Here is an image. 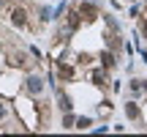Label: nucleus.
<instances>
[{
	"label": "nucleus",
	"instance_id": "1",
	"mask_svg": "<svg viewBox=\"0 0 147 137\" xmlns=\"http://www.w3.org/2000/svg\"><path fill=\"white\" fill-rule=\"evenodd\" d=\"M27 90H30V93H41V90H44V79L36 77V74L27 77Z\"/></svg>",
	"mask_w": 147,
	"mask_h": 137
},
{
	"label": "nucleus",
	"instance_id": "2",
	"mask_svg": "<svg viewBox=\"0 0 147 137\" xmlns=\"http://www.w3.org/2000/svg\"><path fill=\"white\" fill-rule=\"evenodd\" d=\"M25 11H22V8H14V11H11V22H14V25H25Z\"/></svg>",
	"mask_w": 147,
	"mask_h": 137
},
{
	"label": "nucleus",
	"instance_id": "3",
	"mask_svg": "<svg viewBox=\"0 0 147 137\" xmlns=\"http://www.w3.org/2000/svg\"><path fill=\"white\" fill-rule=\"evenodd\" d=\"M125 115L131 118V121H136V118H139V107L134 104V101H128V104H125Z\"/></svg>",
	"mask_w": 147,
	"mask_h": 137
},
{
	"label": "nucleus",
	"instance_id": "4",
	"mask_svg": "<svg viewBox=\"0 0 147 137\" xmlns=\"http://www.w3.org/2000/svg\"><path fill=\"white\" fill-rule=\"evenodd\" d=\"M57 99H60V107H63V110L68 112V110H71V99H68L65 93H57Z\"/></svg>",
	"mask_w": 147,
	"mask_h": 137
},
{
	"label": "nucleus",
	"instance_id": "5",
	"mask_svg": "<svg viewBox=\"0 0 147 137\" xmlns=\"http://www.w3.org/2000/svg\"><path fill=\"white\" fill-rule=\"evenodd\" d=\"M104 66H106V68L115 66V55H112V52H104Z\"/></svg>",
	"mask_w": 147,
	"mask_h": 137
},
{
	"label": "nucleus",
	"instance_id": "6",
	"mask_svg": "<svg viewBox=\"0 0 147 137\" xmlns=\"http://www.w3.org/2000/svg\"><path fill=\"white\" fill-rule=\"evenodd\" d=\"M104 19H106V25H109L112 30H117V27H120V25H117V19H115V16H104Z\"/></svg>",
	"mask_w": 147,
	"mask_h": 137
},
{
	"label": "nucleus",
	"instance_id": "7",
	"mask_svg": "<svg viewBox=\"0 0 147 137\" xmlns=\"http://www.w3.org/2000/svg\"><path fill=\"white\" fill-rule=\"evenodd\" d=\"M93 82H95V85H104V74L95 71V74H93Z\"/></svg>",
	"mask_w": 147,
	"mask_h": 137
},
{
	"label": "nucleus",
	"instance_id": "8",
	"mask_svg": "<svg viewBox=\"0 0 147 137\" xmlns=\"http://www.w3.org/2000/svg\"><path fill=\"white\" fill-rule=\"evenodd\" d=\"M76 126H79V129H87V126H90V118H79Z\"/></svg>",
	"mask_w": 147,
	"mask_h": 137
},
{
	"label": "nucleus",
	"instance_id": "9",
	"mask_svg": "<svg viewBox=\"0 0 147 137\" xmlns=\"http://www.w3.org/2000/svg\"><path fill=\"white\" fill-rule=\"evenodd\" d=\"M82 11H84V14H93L95 5H93V3H82Z\"/></svg>",
	"mask_w": 147,
	"mask_h": 137
},
{
	"label": "nucleus",
	"instance_id": "10",
	"mask_svg": "<svg viewBox=\"0 0 147 137\" xmlns=\"http://www.w3.org/2000/svg\"><path fill=\"white\" fill-rule=\"evenodd\" d=\"M41 19L49 22V19H52V11H49V8H41Z\"/></svg>",
	"mask_w": 147,
	"mask_h": 137
},
{
	"label": "nucleus",
	"instance_id": "11",
	"mask_svg": "<svg viewBox=\"0 0 147 137\" xmlns=\"http://www.w3.org/2000/svg\"><path fill=\"white\" fill-rule=\"evenodd\" d=\"M57 74H63V77H71V68H68V66H60V68H57Z\"/></svg>",
	"mask_w": 147,
	"mask_h": 137
},
{
	"label": "nucleus",
	"instance_id": "12",
	"mask_svg": "<svg viewBox=\"0 0 147 137\" xmlns=\"http://www.w3.org/2000/svg\"><path fill=\"white\" fill-rule=\"evenodd\" d=\"M142 33H144V36H147V22H144V25H142Z\"/></svg>",
	"mask_w": 147,
	"mask_h": 137
},
{
	"label": "nucleus",
	"instance_id": "13",
	"mask_svg": "<svg viewBox=\"0 0 147 137\" xmlns=\"http://www.w3.org/2000/svg\"><path fill=\"white\" fill-rule=\"evenodd\" d=\"M3 115H5V110H3V104H0V118H3Z\"/></svg>",
	"mask_w": 147,
	"mask_h": 137
},
{
	"label": "nucleus",
	"instance_id": "14",
	"mask_svg": "<svg viewBox=\"0 0 147 137\" xmlns=\"http://www.w3.org/2000/svg\"><path fill=\"white\" fill-rule=\"evenodd\" d=\"M0 5H3V0H0Z\"/></svg>",
	"mask_w": 147,
	"mask_h": 137
}]
</instances>
